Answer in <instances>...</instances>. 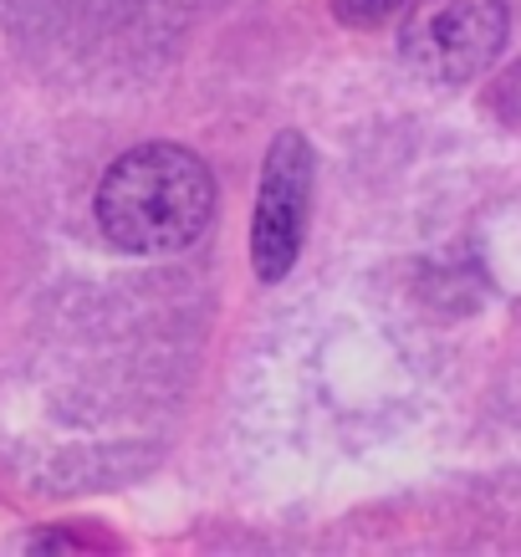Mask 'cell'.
<instances>
[{
  "label": "cell",
  "instance_id": "6da1fadb",
  "mask_svg": "<svg viewBox=\"0 0 521 557\" xmlns=\"http://www.w3.org/2000/svg\"><path fill=\"white\" fill-rule=\"evenodd\" d=\"M215 220V174L185 144H138L98 185V225L128 256L189 251Z\"/></svg>",
  "mask_w": 521,
  "mask_h": 557
},
{
  "label": "cell",
  "instance_id": "7a4b0ae2",
  "mask_svg": "<svg viewBox=\"0 0 521 557\" xmlns=\"http://www.w3.org/2000/svg\"><path fill=\"white\" fill-rule=\"evenodd\" d=\"M511 16L506 0H409L399 57L439 87L475 83L501 57Z\"/></svg>",
  "mask_w": 521,
  "mask_h": 557
},
{
  "label": "cell",
  "instance_id": "3957f363",
  "mask_svg": "<svg viewBox=\"0 0 521 557\" xmlns=\"http://www.w3.org/2000/svg\"><path fill=\"white\" fill-rule=\"evenodd\" d=\"M312 195H318V153L307 134L286 128L271 138L251 215V271L266 287L286 282L302 256L307 225H312Z\"/></svg>",
  "mask_w": 521,
  "mask_h": 557
}]
</instances>
